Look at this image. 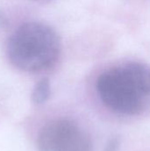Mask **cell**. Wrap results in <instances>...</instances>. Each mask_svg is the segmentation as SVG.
I'll return each instance as SVG.
<instances>
[{
    "instance_id": "cell-1",
    "label": "cell",
    "mask_w": 150,
    "mask_h": 151,
    "mask_svg": "<svg viewBox=\"0 0 150 151\" xmlns=\"http://www.w3.org/2000/svg\"><path fill=\"white\" fill-rule=\"evenodd\" d=\"M57 34L41 22L21 25L8 40L6 52L10 62L24 72H39L51 67L60 53Z\"/></svg>"
},
{
    "instance_id": "cell-2",
    "label": "cell",
    "mask_w": 150,
    "mask_h": 151,
    "mask_svg": "<svg viewBox=\"0 0 150 151\" xmlns=\"http://www.w3.org/2000/svg\"><path fill=\"white\" fill-rule=\"evenodd\" d=\"M96 89L102 102L116 112L134 115L142 109L144 96L139 91L125 66L102 73L97 79Z\"/></svg>"
},
{
    "instance_id": "cell-3",
    "label": "cell",
    "mask_w": 150,
    "mask_h": 151,
    "mask_svg": "<svg viewBox=\"0 0 150 151\" xmlns=\"http://www.w3.org/2000/svg\"><path fill=\"white\" fill-rule=\"evenodd\" d=\"M78 127L68 119H56L42 127L37 136L39 151H69L80 133Z\"/></svg>"
},
{
    "instance_id": "cell-4",
    "label": "cell",
    "mask_w": 150,
    "mask_h": 151,
    "mask_svg": "<svg viewBox=\"0 0 150 151\" xmlns=\"http://www.w3.org/2000/svg\"><path fill=\"white\" fill-rule=\"evenodd\" d=\"M132 81L144 96L150 95V68L141 63H128L124 65Z\"/></svg>"
},
{
    "instance_id": "cell-5",
    "label": "cell",
    "mask_w": 150,
    "mask_h": 151,
    "mask_svg": "<svg viewBox=\"0 0 150 151\" xmlns=\"http://www.w3.org/2000/svg\"><path fill=\"white\" fill-rule=\"evenodd\" d=\"M50 96V81L47 78H44V79H42L41 81H39L35 84V86L32 91L31 99H32V102L34 103V104L42 105L49 100Z\"/></svg>"
},
{
    "instance_id": "cell-6",
    "label": "cell",
    "mask_w": 150,
    "mask_h": 151,
    "mask_svg": "<svg viewBox=\"0 0 150 151\" xmlns=\"http://www.w3.org/2000/svg\"><path fill=\"white\" fill-rule=\"evenodd\" d=\"M92 149L93 147L90 138L80 131L69 151H92Z\"/></svg>"
},
{
    "instance_id": "cell-7",
    "label": "cell",
    "mask_w": 150,
    "mask_h": 151,
    "mask_svg": "<svg viewBox=\"0 0 150 151\" xmlns=\"http://www.w3.org/2000/svg\"><path fill=\"white\" fill-rule=\"evenodd\" d=\"M120 138L118 136H114L108 142L103 151H118L120 149Z\"/></svg>"
},
{
    "instance_id": "cell-8",
    "label": "cell",
    "mask_w": 150,
    "mask_h": 151,
    "mask_svg": "<svg viewBox=\"0 0 150 151\" xmlns=\"http://www.w3.org/2000/svg\"><path fill=\"white\" fill-rule=\"evenodd\" d=\"M7 26H8V19L5 16V14L2 11H0V33L4 29H5Z\"/></svg>"
}]
</instances>
